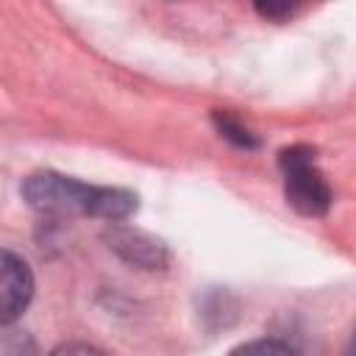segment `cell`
Wrapping results in <instances>:
<instances>
[{"label": "cell", "instance_id": "7", "mask_svg": "<svg viewBox=\"0 0 356 356\" xmlns=\"http://www.w3.org/2000/svg\"><path fill=\"white\" fill-rule=\"evenodd\" d=\"M239 350H245V353H253V350H270V353H289L292 348H289V345H278V342H248V345H242Z\"/></svg>", "mask_w": 356, "mask_h": 356}, {"label": "cell", "instance_id": "1", "mask_svg": "<svg viewBox=\"0 0 356 356\" xmlns=\"http://www.w3.org/2000/svg\"><path fill=\"white\" fill-rule=\"evenodd\" d=\"M25 200L42 214H92L125 220L136 211V195L111 186H89L58 172H36L22 186Z\"/></svg>", "mask_w": 356, "mask_h": 356}, {"label": "cell", "instance_id": "5", "mask_svg": "<svg viewBox=\"0 0 356 356\" xmlns=\"http://www.w3.org/2000/svg\"><path fill=\"white\" fill-rule=\"evenodd\" d=\"M214 125H217V131H220V136H225V139H231L236 147H245V150H250V147H256L259 145V139L245 128V125H239L231 114H225V111H214Z\"/></svg>", "mask_w": 356, "mask_h": 356}, {"label": "cell", "instance_id": "4", "mask_svg": "<svg viewBox=\"0 0 356 356\" xmlns=\"http://www.w3.org/2000/svg\"><path fill=\"white\" fill-rule=\"evenodd\" d=\"M108 239H111V248H117L125 259H131L136 264H145V267H161L164 264V248L139 231H128V228L114 231Z\"/></svg>", "mask_w": 356, "mask_h": 356}, {"label": "cell", "instance_id": "6", "mask_svg": "<svg viewBox=\"0 0 356 356\" xmlns=\"http://www.w3.org/2000/svg\"><path fill=\"white\" fill-rule=\"evenodd\" d=\"M250 3L267 19H286L295 11V0H250Z\"/></svg>", "mask_w": 356, "mask_h": 356}, {"label": "cell", "instance_id": "3", "mask_svg": "<svg viewBox=\"0 0 356 356\" xmlns=\"http://www.w3.org/2000/svg\"><path fill=\"white\" fill-rule=\"evenodd\" d=\"M31 298H33V275L28 264L11 250H3L0 256V317L3 323L17 320L31 303Z\"/></svg>", "mask_w": 356, "mask_h": 356}, {"label": "cell", "instance_id": "2", "mask_svg": "<svg viewBox=\"0 0 356 356\" xmlns=\"http://www.w3.org/2000/svg\"><path fill=\"white\" fill-rule=\"evenodd\" d=\"M278 167L284 175V192L295 211L306 217H320L331 206V189L323 172L314 167V150L306 145L284 147L278 156Z\"/></svg>", "mask_w": 356, "mask_h": 356}]
</instances>
